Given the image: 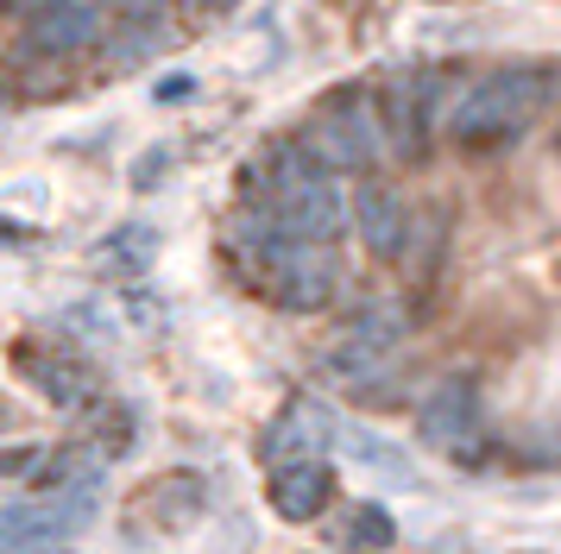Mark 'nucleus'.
I'll list each match as a JSON object with an SVG mask.
<instances>
[{"mask_svg": "<svg viewBox=\"0 0 561 554\" xmlns=\"http://www.w3.org/2000/svg\"><path fill=\"white\" fill-rule=\"evenodd\" d=\"M13 366L57 403V409H89L95 403V372L70 359V353H51V347H13Z\"/></svg>", "mask_w": 561, "mask_h": 554, "instance_id": "nucleus-9", "label": "nucleus"}, {"mask_svg": "<svg viewBox=\"0 0 561 554\" xmlns=\"http://www.w3.org/2000/svg\"><path fill=\"white\" fill-rule=\"evenodd\" d=\"M26 7H45V0H26Z\"/></svg>", "mask_w": 561, "mask_h": 554, "instance_id": "nucleus-18", "label": "nucleus"}, {"mask_svg": "<svg viewBox=\"0 0 561 554\" xmlns=\"http://www.w3.org/2000/svg\"><path fill=\"white\" fill-rule=\"evenodd\" d=\"M95 510V492H57V498H32L0 510V554H45L57 542H70Z\"/></svg>", "mask_w": 561, "mask_h": 554, "instance_id": "nucleus-6", "label": "nucleus"}, {"mask_svg": "<svg viewBox=\"0 0 561 554\" xmlns=\"http://www.w3.org/2000/svg\"><path fill=\"white\" fill-rule=\"evenodd\" d=\"M334 441V416L329 403L316 397H290L278 409V423L265 428V460L284 466V460H322V448Z\"/></svg>", "mask_w": 561, "mask_h": 554, "instance_id": "nucleus-7", "label": "nucleus"}, {"mask_svg": "<svg viewBox=\"0 0 561 554\" xmlns=\"http://www.w3.org/2000/svg\"><path fill=\"white\" fill-rule=\"evenodd\" d=\"M272 227L290 240H334L347 227V201L329 171H316L297 146L278 151L272 164Z\"/></svg>", "mask_w": 561, "mask_h": 554, "instance_id": "nucleus-2", "label": "nucleus"}, {"mask_svg": "<svg viewBox=\"0 0 561 554\" xmlns=\"http://www.w3.org/2000/svg\"><path fill=\"white\" fill-rule=\"evenodd\" d=\"M247 252L265 272V290L284 302V309H329L334 290H341V265H334L329 240H290L278 227H247Z\"/></svg>", "mask_w": 561, "mask_h": 554, "instance_id": "nucleus-1", "label": "nucleus"}, {"mask_svg": "<svg viewBox=\"0 0 561 554\" xmlns=\"http://www.w3.org/2000/svg\"><path fill=\"white\" fill-rule=\"evenodd\" d=\"M265 492H272V510L284 523H316L334 498V473L329 460H284V466H272Z\"/></svg>", "mask_w": 561, "mask_h": 554, "instance_id": "nucleus-8", "label": "nucleus"}, {"mask_svg": "<svg viewBox=\"0 0 561 554\" xmlns=\"http://www.w3.org/2000/svg\"><path fill=\"white\" fill-rule=\"evenodd\" d=\"M190 89H196L190 76H164V82H158V101H171V95H190Z\"/></svg>", "mask_w": 561, "mask_h": 554, "instance_id": "nucleus-17", "label": "nucleus"}, {"mask_svg": "<svg viewBox=\"0 0 561 554\" xmlns=\"http://www.w3.org/2000/svg\"><path fill=\"white\" fill-rule=\"evenodd\" d=\"M102 32V13L89 0H45L38 20H32V45L38 50H82Z\"/></svg>", "mask_w": 561, "mask_h": 554, "instance_id": "nucleus-10", "label": "nucleus"}, {"mask_svg": "<svg viewBox=\"0 0 561 554\" xmlns=\"http://www.w3.org/2000/svg\"><path fill=\"white\" fill-rule=\"evenodd\" d=\"M38 466V448H0V478L7 473H32Z\"/></svg>", "mask_w": 561, "mask_h": 554, "instance_id": "nucleus-16", "label": "nucleus"}, {"mask_svg": "<svg viewBox=\"0 0 561 554\" xmlns=\"http://www.w3.org/2000/svg\"><path fill=\"white\" fill-rule=\"evenodd\" d=\"M536 101H542V70H517V64H505V70L480 76V82L460 95L455 139L460 146H499V139H511V132L536 114Z\"/></svg>", "mask_w": 561, "mask_h": 554, "instance_id": "nucleus-3", "label": "nucleus"}, {"mask_svg": "<svg viewBox=\"0 0 561 554\" xmlns=\"http://www.w3.org/2000/svg\"><path fill=\"white\" fill-rule=\"evenodd\" d=\"M316 171H373V158L385 151V114L373 101H334L316 120L304 126V146H297Z\"/></svg>", "mask_w": 561, "mask_h": 554, "instance_id": "nucleus-4", "label": "nucleus"}, {"mask_svg": "<svg viewBox=\"0 0 561 554\" xmlns=\"http://www.w3.org/2000/svg\"><path fill=\"white\" fill-rule=\"evenodd\" d=\"M354 221H359L366 252H379V258H398V252H404V201L391 196V189L366 183L354 196Z\"/></svg>", "mask_w": 561, "mask_h": 554, "instance_id": "nucleus-11", "label": "nucleus"}, {"mask_svg": "<svg viewBox=\"0 0 561 554\" xmlns=\"http://www.w3.org/2000/svg\"><path fill=\"white\" fill-rule=\"evenodd\" d=\"M398 334H404V309H391V302H373V309H359L354 322H347V341H354V347H379L385 353Z\"/></svg>", "mask_w": 561, "mask_h": 554, "instance_id": "nucleus-14", "label": "nucleus"}, {"mask_svg": "<svg viewBox=\"0 0 561 554\" xmlns=\"http://www.w3.org/2000/svg\"><path fill=\"white\" fill-rule=\"evenodd\" d=\"M152 246H158V233L152 227H121V233H107L102 240V265L107 277H133V272H146L152 265Z\"/></svg>", "mask_w": 561, "mask_h": 554, "instance_id": "nucleus-13", "label": "nucleus"}, {"mask_svg": "<svg viewBox=\"0 0 561 554\" xmlns=\"http://www.w3.org/2000/svg\"><path fill=\"white\" fill-rule=\"evenodd\" d=\"M139 504H164L158 529H178V523L196 517V504H203V478H196V473H171V478H158V485H146ZM139 504H133V510H139Z\"/></svg>", "mask_w": 561, "mask_h": 554, "instance_id": "nucleus-12", "label": "nucleus"}, {"mask_svg": "<svg viewBox=\"0 0 561 554\" xmlns=\"http://www.w3.org/2000/svg\"><path fill=\"white\" fill-rule=\"evenodd\" d=\"M347 542H354V549H391V542H398L391 510H379V504H354V510H347Z\"/></svg>", "mask_w": 561, "mask_h": 554, "instance_id": "nucleus-15", "label": "nucleus"}, {"mask_svg": "<svg viewBox=\"0 0 561 554\" xmlns=\"http://www.w3.org/2000/svg\"><path fill=\"white\" fill-rule=\"evenodd\" d=\"M416 428H423V441H430L435 453H448V460H480V384L467 372H448L430 384V397H423V416H416Z\"/></svg>", "mask_w": 561, "mask_h": 554, "instance_id": "nucleus-5", "label": "nucleus"}]
</instances>
